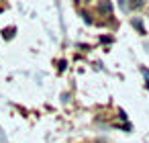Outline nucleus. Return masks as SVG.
I'll list each match as a JSON object with an SVG mask.
<instances>
[{"label":"nucleus","mask_w":149,"mask_h":143,"mask_svg":"<svg viewBox=\"0 0 149 143\" xmlns=\"http://www.w3.org/2000/svg\"><path fill=\"white\" fill-rule=\"evenodd\" d=\"M98 10L110 15V13H112V4H110V2H102V4H98Z\"/></svg>","instance_id":"1"},{"label":"nucleus","mask_w":149,"mask_h":143,"mask_svg":"<svg viewBox=\"0 0 149 143\" xmlns=\"http://www.w3.org/2000/svg\"><path fill=\"white\" fill-rule=\"evenodd\" d=\"M133 25H135V27H137V29L143 33V25H141V21H139V19H135V21H133Z\"/></svg>","instance_id":"2"},{"label":"nucleus","mask_w":149,"mask_h":143,"mask_svg":"<svg viewBox=\"0 0 149 143\" xmlns=\"http://www.w3.org/2000/svg\"><path fill=\"white\" fill-rule=\"evenodd\" d=\"M143 2H131V8H141Z\"/></svg>","instance_id":"3"},{"label":"nucleus","mask_w":149,"mask_h":143,"mask_svg":"<svg viewBox=\"0 0 149 143\" xmlns=\"http://www.w3.org/2000/svg\"><path fill=\"white\" fill-rule=\"evenodd\" d=\"M143 74H145V80H147V88H149V72H147V70H143Z\"/></svg>","instance_id":"4"}]
</instances>
